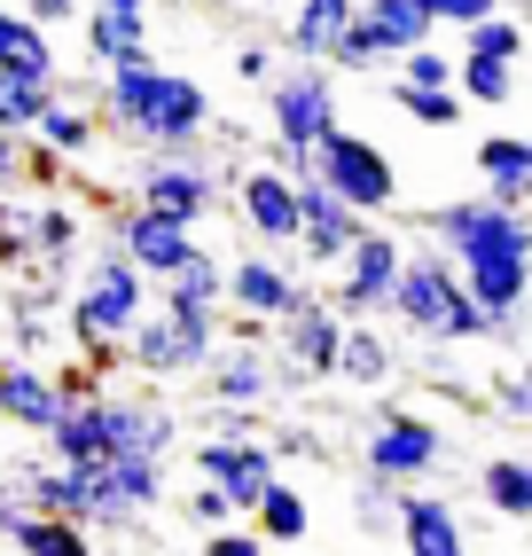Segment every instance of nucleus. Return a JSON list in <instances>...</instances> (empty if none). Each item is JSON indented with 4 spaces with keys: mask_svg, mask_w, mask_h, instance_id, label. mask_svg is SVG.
<instances>
[{
    "mask_svg": "<svg viewBox=\"0 0 532 556\" xmlns=\"http://www.w3.org/2000/svg\"><path fill=\"white\" fill-rule=\"evenodd\" d=\"M439 251H454L470 299L485 306L493 338L517 345L524 338V306H532V212L524 204H502V197H454V204H431L415 219Z\"/></svg>",
    "mask_w": 532,
    "mask_h": 556,
    "instance_id": "1",
    "label": "nucleus"
},
{
    "mask_svg": "<svg viewBox=\"0 0 532 556\" xmlns=\"http://www.w3.org/2000/svg\"><path fill=\"white\" fill-rule=\"evenodd\" d=\"M102 118L141 150H197L212 134V94L188 71H165L157 55H126L102 71Z\"/></svg>",
    "mask_w": 532,
    "mask_h": 556,
    "instance_id": "2",
    "label": "nucleus"
},
{
    "mask_svg": "<svg viewBox=\"0 0 532 556\" xmlns=\"http://www.w3.org/2000/svg\"><path fill=\"white\" fill-rule=\"evenodd\" d=\"M392 321L415 329L423 345H478V338H493V321H485V306L470 299L454 251H407L400 290H392Z\"/></svg>",
    "mask_w": 532,
    "mask_h": 556,
    "instance_id": "3",
    "label": "nucleus"
},
{
    "mask_svg": "<svg viewBox=\"0 0 532 556\" xmlns=\"http://www.w3.org/2000/svg\"><path fill=\"white\" fill-rule=\"evenodd\" d=\"M149 314V275L110 243L102 258H87L79 290H71V338L79 345H126Z\"/></svg>",
    "mask_w": 532,
    "mask_h": 556,
    "instance_id": "4",
    "label": "nucleus"
},
{
    "mask_svg": "<svg viewBox=\"0 0 532 556\" xmlns=\"http://www.w3.org/2000/svg\"><path fill=\"white\" fill-rule=\"evenodd\" d=\"M227 345V321L204 314V306H157L141 314V329L126 338V361L141 377H204L212 353Z\"/></svg>",
    "mask_w": 532,
    "mask_h": 556,
    "instance_id": "5",
    "label": "nucleus"
},
{
    "mask_svg": "<svg viewBox=\"0 0 532 556\" xmlns=\"http://www.w3.org/2000/svg\"><path fill=\"white\" fill-rule=\"evenodd\" d=\"M266 126H275V157H314L337 134V79L321 63H290L266 87Z\"/></svg>",
    "mask_w": 532,
    "mask_h": 556,
    "instance_id": "6",
    "label": "nucleus"
},
{
    "mask_svg": "<svg viewBox=\"0 0 532 556\" xmlns=\"http://www.w3.org/2000/svg\"><path fill=\"white\" fill-rule=\"evenodd\" d=\"M314 173H321L353 212H368V219H384V212L400 204V165L376 150L368 134H345V126H337L321 150H314Z\"/></svg>",
    "mask_w": 532,
    "mask_h": 556,
    "instance_id": "7",
    "label": "nucleus"
},
{
    "mask_svg": "<svg viewBox=\"0 0 532 556\" xmlns=\"http://www.w3.org/2000/svg\"><path fill=\"white\" fill-rule=\"evenodd\" d=\"M360 455L376 478H392V486H423V478L446 463V431L431 416H415V407H384V416L368 424Z\"/></svg>",
    "mask_w": 532,
    "mask_h": 556,
    "instance_id": "8",
    "label": "nucleus"
},
{
    "mask_svg": "<svg viewBox=\"0 0 532 556\" xmlns=\"http://www.w3.org/2000/svg\"><path fill=\"white\" fill-rule=\"evenodd\" d=\"M219 197H227V180H219V165H204L197 150H149L141 173H134V204H157V212L188 219V228H197Z\"/></svg>",
    "mask_w": 532,
    "mask_h": 556,
    "instance_id": "9",
    "label": "nucleus"
},
{
    "mask_svg": "<svg viewBox=\"0 0 532 556\" xmlns=\"http://www.w3.org/2000/svg\"><path fill=\"white\" fill-rule=\"evenodd\" d=\"M110 243H118L149 282H173L188 258L204 251L197 228H188V219H173V212H157V204H118V212H110Z\"/></svg>",
    "mask_w": 532,
    "mask_h": 556,
    "instance_id": "10",
    "label": "nucleus"
},
{
    "mask_svg": "<svg viewBox=\"0 0 532 556\" xmlns=\"http://www.w3.org/2000/svg\"><path fill=\"white\" fill-rule=\"evenodd\" d=\"M345 329H353V314L337 299L329 306L306 299L290 321H275V338H282V392L314 384V377H337V361H345Z\"/></svg>",
    "mask_w": 532,
    "mask_h": 556,
    "instance_id": "11",
    "label": "nucleus"
},
{
    "mask_svg": "<svg viewBox=\"0 0 532 556\" xmlns=\"http://www.w3.org/2000/svg\"><path fill=\"white\" fill-rule=\"evenodd\" d=\"M400 267H407V243L392 228H360V243L345 251V267H337V306H345L353 321H376L392 314V290H400Z\"/></svg>",
    "mask_w": 532,
    "mask_h": 556,
    "instance_id": "12",
    "label": "nucleus"
},
{
    "mask_svg": "<svg viewBox=\"0 0 532 556\" xmlns=\"http://www.w3.org/2000/svg\"><path fill=\"white\" fill-rule=\"evenodd\" d=\"M439 31V16L423 0H360V16L345 31V48H337V71H360V63H384V55H407L423 48Z\"/></svg>",
    "mask_w": 532,
    "mask_h": 556,
    "instance_id": "13",
    "label": "nucleus"
},
{
    "mask_svg": "<svg viewBox=\"0 0 532 556\" xmlns=\"http://www.w3.org/2000/svg\"><path fill=\"white\" fill-rule=\"evenodd\" d=\"M188 463H197V478H212V486H227L236 494V509L251 517L258 502H266V486H275V439H251V431H219V439H204V447H188Z\"/></svg>",
    "mask_w": 532,
    "mask_h": 556,
    "instance_id": "14",
    "label": "nucleus"
},
{
    "mask_svg": "<svg viewBox=\"0 0 532 556\" xmlns=\"http://www.w3.org/2000/svg\"><path fill=\"white\" fill-rule=\"evenodd\" d=\"M204 400L227 407V416H258L266 400H282V361L266 353V345H243V338H227L204 368Z\"/></svg>",
    "mask_w": 532,
    "mask_h": 556,
    "instance_id": "15",
    "label": "nucleus"
},
{
    "mask_svg": "<svg viewBox=\"0 0 532 556\" xmlns=\"http://www.w3.org/2000/svg\"><path fill=\"white\" fill-rule=\"evenodd\" d=\"M165 502V455H110L94 470V526H141Z\"/></svg>",
    "mask_w": 532,
    "mask_h": 556,
    "instance_id": "16",
    "label": "nucleus"
},
{
    "mask_svg": "<svg viewBox=\"0 0 532 556\" xmlns=\"http://www.w3.org/2000/svg\"><path fill=\"white\" fill-rule=\"evenodd\" d=\"M236 219L258 243H297L306 236V204H297V180L282 165H251L236 180Z\"/></svg>",
    "mask_w": 532,
    "mask_h": 556,
    "instance_id": "17",
    "label": "nucleus"
},
{
    "mask_svg": "<svg viewBox=\"0 0 532 556\" xmlns=\"http://www.w3.org/2000/svg\"><path fill=\"white\" fill-rule=\"evenodd\" d=\"M0 548H16V556H94V526L55 517V509H31L9 486V494H0Z\"/></svg>",
    "mask_w": 532,
    "mask_h": 556,
    "instance_id": "18",
    "label": "nucleus"
},
{
    "mask_svg": "<svg viewBox=\"0 0 532 556\" xmlns=\"http://www.w3.org/2000/svg\"><path fill=\"white\" fill-rule=\"evenodd\" d=\"M297 204H306V236H297V243H306V267H345V251L360 243L368 212H353V204L337 197L321 173L297 180Z\"/></svg>",
    "mask_w": 532,
    "mask_h": 556,
    "instance_id": "19",
    "label": "nucleus"
},
{
    "mask_svg": "<svg viewBox=\"0 0 532 556\" xmlns=\"http://www.w3.org/2000/svg\"><path fill=\"white\" fill-rule=\"evenodd\" d=\"M314 290L297 282L282 258H266V251H243L236 267H227V306L236 314H258V321H290L297 306H306Z\"/></svg>",
    "mask_w": 532,
    "mask_h": 556,
    "instance_id": "20",
    "label": "nucleus"
},
{
    "mask_svg": "<svg viewBox=\"0 0 532 556\" xmlns=\"http://www.w3.org/2000/svg\"><path fill=\"white\" fill-rule=\"evenodd\" d=\"M63 407H71V392H63V377H48L40 361H0V416H9L16 431H55L63 424Z\"/></svg>",
    "mask_w": 532,
    "mask_h": 556,
    "instance_id": "21",
    "label": "nucleus"
},
{
    "mask_svg": "<svg viewBox=\"0 0 532 556\" xmlns=\"http://www.w3.org/2000/svg\"><path fill=\"white\" fill-rule=\"evenodd\" d=\"M180 447V416L157 392H110V455H165Z\"/></svg>",
    "mask_w": 532,
    "mask_h": 556,
    "instance_id": "22",
    "label": "nucleus"
},
{
    "mask_svg": "<svg viewBox=\"0 0 532 556\" xmlns=\"http://www.w3.org/2000/svg\"><path fill=\"white\" fill-rule=\"evenodd\" d=\"M149 9L157 0H87V55L102 71L126 55H149Z\"/></svg>",
    "mask_w": 532,
    "mask_h": 556,
    "instance_id": "23",
    "label": "nucleus"
},
{
    "mask_svg": "<svg viewBox=\"0 0 532 556\" xmlns=\"http://www.w3.org/2000/svg\"><path fill=\"white\" fill-rule=\"evenodd\" d=\"M353 16H360V0H297L290 24H282V48H290L297 63H337Z\"/></svg>",
    "mask_w": 532,
    "mask_h": 556,
    "instance_id": "24",
    "label": "nucleus"
},
{
    "mask_svg": "<svg viewBox=\"0 0 532 556\" xmlns=\"http://www.w3.org/2000/svg\"><path fill=\"white\" fill-rule=\"evenodd\" d=\"M400 548H407V556H470L454 502L415 494V486H407V494H400Z\"/></svg>",
    "mask_w": 532,
    "mask_h": 556,
    "instance_id": "25",
    "label": "nucleus"
},
{
    "mask_svg": "<svg viewBox=\"0 0 532 556\" xmlns=\"http://www.w3.org/2000/svg\"><path fill=\"white\" fill-rule=\"evenodd\" d=\"M48 447H55V463H71V470H102V463H110V392L71 400L63 424L48 431Z\"/></svg>",
    "mask_w": 532,
    "mask_h": 556,
    "instance_id": "26",
    "label": "nucleus"
},
{
    "mask_svg": "<svg viewBox=\"0 0 532 556\" xmlns=\"http://www.w3.org/2000/svg\"><path fill=\"white\" fill-rule=\"evenodd\" d=\"M470 157H478V180H485L493 197L532 212V141H524V134H478Z\"/></svg>",
    "mask_w": 532,
    "mask_h": 556,
    "instance_id": "27",
    "label": "nucleus"
},
{
    "mask_svg": "<svg viewBox=\"0 0 532 556\" xmlns=\"http://www.w3.org/2000/svg\"><path fill=\"white\" fill-rule=\"evenodd\" d=\"M16 219H24L31 251H40V275L63 282V275H71V258H79V212H71V204H24Z\"/></svg>",
    "mask_w": 532,
    "mask_h": 556,
    "instance_id": "28",
    "label": "nucleus"
},
{
    "mask_svg": "<svg viewBox=\"0 0 532 556\" xmlns=\"http://www.w3.org/2000/svg\"><path fill=\"white\" fill-rule=\"evenodd\" d=\"M0 71H31V79H55V40L40 16H24L16 0H0Z\"/></svg>",
    "mask_w": 532,
    "mask_h": 556,
    "instance_id": "29",
    "label": "nucleus"
},
{
    "mask_svg": "<svg viewBox=\"0 0 532 556\" xmlns=\"http://www.w3.org/2000/svg\"><path fill=\"white\" fill-rule=\"evenodd\" d=\"M31 141H48L55 157H87L94 141H102V110H87V94H55L48 118L31 126Z\"/></svg>",
    "mask_w": 532,
    "mask_h": 556,
    "instance_id": "30",
    "label": "nucleus"
},
{
    "mask_svg": "<svg viewBox=\"0 0 532 556\" xmlns=\"http://www.w3.org/2000/svg\"><path fill=\"white\" fill-rule=\"evenodd\" d=\"M478 494L493 517H517V526H532V455H493L478 470Z\"/></svg>",
    "mask_w": 532,
    "mask_h": 556,
    "instance_id": "31",
    "label": "nucleus"
},
{
    "mask_svg": "<svg viewBox=\"0 0 532 556\" xmlns=\"http://www.w3.org/2000/svg\"><path fill=\"white\" fill-rule=\"evenodd\" d=\"M337 384H360V392H384L392 384V338L384 329L353 321L345 329V361H337Z\"/></svg>",
    "mask_w": 532,
    "mask_h": 556,
    "instance_id": "32",
    "label": "nucleus"
},
{
    "mask_svg": "<svg viewBox=\"0 0 532 556\" xmlns=\"http://www.w3.org/2000/svg\"><path fill=\"white\" fill-rule=\"evenodd\" d=\"M63 87L55 79H31V71H0V126L9 134H31L48 118V102H55Z\"/></svg>",
    "mask_w": 532,
    "mask_h": 556,
    "instance_id": "33",
    "label": "nucleus"
},
{
    "mask_svg": "<svg viewBox=\"0 0 532 556\" xmlns=\"http://www.w3.org/2000/svg\"><path fill=\"white\" fill-rule=\"evenodd\" d=\"M165 306H204V314H219V306H227V267H219L212 251H197V258L165 282Z\"/></svg>",
    "mask_w": 532,
    "mask_h": 556,
    "instance_id": "34",
    "label": "nucleus"
},
{
    "mask_svg": "<svg viewBox=\"0 0 532 556\" xmlns=\"http://www.w3.org/2000/svg\"><path fill=\"white\" fill-rule=\"evenodd\" d=\"M392 102L407 110V118L415 126H423V134H446V126H463V87H407V79H392Z\"/></svg>",
    "mask_w": 532,
    "mask_h": 556,
    "instance_id": "35",
    "label": "nucleus"
},
{
    "mask_svg": "<svg viewBox=\"0 0 532 556\" xmlns=\"http://www.w3.org/2000/svg\"><path fill=\"white\" fill-rule=\"evenodd\" d=\"M251 526H258L266 541H306V526H314V509H306V494H297L290 478H275V486H266V502L251 509Z\"/></svg>",
    "mask_w": 532,
    "mask_h": 556,
    "instance_id": "36",
    "label": "nucleus"
},
{
    "mask_svg": "<svg viewBox=\"0 0 532 556\" xmlns=\"http://www.w3.org/2000/svg\"><path fill=\"white\" fill-rule=\"evenodd\" d=\"M463 55H493V63H524L532 55V40H524V24L502 9V16H485V24H470L463 31Z\"/></svg>",
    "mask_w": 532,
    "mask_h": 556,
    "instance_id": "37",
    "label": "nucleus"
},
{
    "mask_svg": "<svg viewBox=\"0 0 532 556\" xmlns=\"http://www.w3.org/2000/svg\"><path fill=\"white\" fill-rule=\"evenodd\" d=\"M454 87H463L470 110H502V102L517 94V71L493 63V55H463V79H454Z\"/></svg>",
    "mask_w": 532,
    "mask_h": 556,
    "instance_id": "38",
    "label": "nucleus"
},
{
    "mask_svg": "<svg viewBox=\"0 0 532 556\" xmlns=\"http://www.w3.org/2000/svg\"><path fill=\"white\" fill-rule=\"evenodd\" d=\"M353 517H360V533H400V486L368 470L360 494H353Z\"/></svg>",
    "mask_w": 532,
    "mask_h": 556,
    "instance_id": "39",
    "label": "nucleus"
},
{
    "mask_svg": "<svg viewBox=\"0 0 532 556\" xmlns=\"http://www.w3.org/2000/svg\"><path fill=\"white\" fill-rule=\"evenodd\" d=\"M400 79H407V87H454V79H463V55H446V48L423 40V48L400 55Z\"/></svg>",
    "mask_w": 532,
    "mask_h": 556,
    "instance_id": "40",
    "label": "nucleus"
},
{
    "mask_svg": "<svg viewBox=\"0 0 532 556\" xmlns=\"http://www.w3.org/2000/svg\"><path fill=\"white\" fill-rule=\"evenodd\" d=\"M188 526L219 533V526H243V509H236V494H227V486H212V478H197V494H188Z\"/></svg>",
    "mask_w": 532,
    "mask_h": 556,
    "instance_id": "41",
    "label": "nucleus"
},
{
    "mask_svg": "<svg viewBox=\"0 0 532 556\" xmlns=\"http://www.w3.org/2000/svg\"><path fill=\"white\" fill-rule=\"evenodd\" d=\"M493 416L532 424V368H517V377H502V384H493Z\"/></svg>",
    "mask_w": 532,
    "mask_h": 556,
    "instance_id": "42",
    "label": "nucleus"
},
{
    "mask_svg": "<svg viewBox=\"0 0 532 556\" xmlns=\"http://www.w3.org/2000/svg\"><path fill=\"white\" fill-rule=\"evenodd\" d=\"M423 9H431L439 24H454V31H470V24H485V16H502L509 0H423Z\"/></svg>",
    "mask_w": 532,
    "mask_h": 556,
    "instance_id": "43",
    "label": "nucleus"
},
{
    "mask_svg": "<svg viewBox=\"0 0 532 556\" xmlns=\"http://www.w3.org/2000/svg\"><path fill=\"white\" fill-rule=\"evenodd\" d=\"M236 79H243V87H275V79H282V71H275V48H266V40H243V48H236Z\"/></svg>",
    "mask_w": 532,
    "mask_h": 556,
    "instance_id": "44",
    "label": "nucleus"
},
{
    "mask_svg": "<svg viewBox=\"0 0 532 556\" xmlns=\"http://www.w3.org/2000/svg\"><path fill=\"white\" fill-rule=\"evenodd\" d=\"M204 556H266V533L258 526H219V533H204Z\"/></svg>",
    "mask_w": 532,
    "mask_h": 556,
    "instance_id": "45",
    "label": "nucleus"
},
{
    "mask_svg": "<svg viewBox=\"0 0 532 556\" xmlns=\"http://www.w3.org/2000/svg\"><path fill=\"white\" fill-rule=\"evenodd\" d=\"M24 150H31V134L0 126V189H16V180H24Z\"/></svg>",
    "mask_w": 532,
    "mask_h": 556,
    "instance_id": "46",
    "label": "nucleus"
},
{
    "mask_svg": "<svg viewBox=\"0 0 532 556\" xmlns=\"http://www.w3.org/2000/svg\"><path fill=\"white\" fill-rule=\"evenodd\" d=\"M9 345H16V353L31 361V353H40V345H48V321H40V314H24V306H16V321H9Z\"/></svg>",
    "mask_w": 532,
    "mask_h": 556,
    "instance_id": "47",
    "label": "nucleus"
},
{
    "mask_svg": "<svg viewBox=\"0 0 532 556\" xmlns=\"http://www.w3.org/2000/svg\"><path fill=\"white\" fill-rule=\"evenodd\" d=\"M16 9H24V16H40V24L55 31V24H71V16H87V0H16Z\"/></svg>",
    "mask_w": 532,
    "mask_h": 556,
    "instance_id": "48",
    "label": "nucleus"
},
{
    "mask_svg": "<svg viewBox=\"0 0 532 556\" xmlns=\"http://www.w3.org/2000/svg\"><path fill=\"white\" fill-rule=\"evenodd\" d=\"M9 219H16V204H9V197H0V228H9Z\"/></svg>",
    "mask_w": 532,
    "mask_h": 556,
    "instance_id": "49",
    "label": "nucleus"
},
{
    "mask_svg": "<svg viewBox=\"0 0 532 556\" xmlns=\"http://www.w3.org/2000/svg\"><path fill=\"white\" fill-rule=\"evenodd\" d=\"M94 556H102V548H94ZM110 556H118V548H110Z\"/></svg>",
    "mask_w": 532,
    "mask_h": 556,
    "instance_id": "50",
    "label": "nucleus"
},
{
    "mask_svg": "<svg viewBox=\"0 0 532 556\" xmlns=\"http://www.w3.org/2000/svg\"><path fill=\"white\" fill-rule=\"evenodd\" d=\"M524 455H532V447H524Z\"/></svg>",
    "mask_w": 532,
    "mask_h": 556,
    "instance_id": "51",
    "label": "nucleus"
},
{
    "mask_svg": "<svg viewBox=\"0 0 532 556\" xmlns=\"http://www.w3.org/2000/svg\"><path fill=\"white\" fill-rule=\"evenodd\" d=\"M9 556H16V548H9Z\"/></svg>",
    "mask_w": 532,
    "mask_h": 556,
    "instance_id": "52",
    "label": "nucleus"
}]
</instances>
